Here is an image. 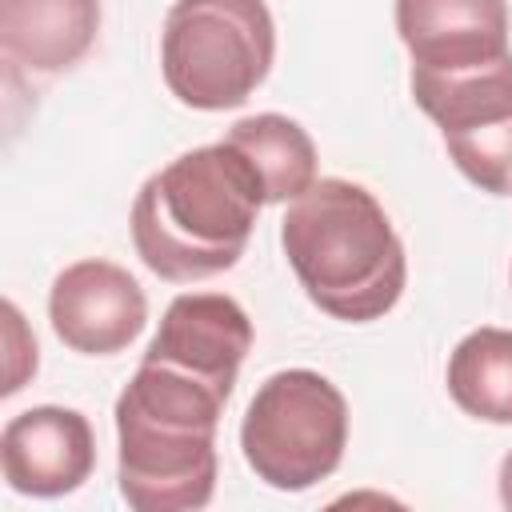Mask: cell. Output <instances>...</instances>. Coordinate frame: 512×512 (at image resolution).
Segmentation results:
<instances>
[{
  "mask_svg": "<svg viewBox=\"0 0 512 512\" xmlns=\"http://www.w3.org/2000/svg\"><path fill=\"white\" fill-rule=\"evenodd\" d=\"M264 188L252 164L228 144H200L152 172L132 200V248L148 272L196 284L240 264Z\"/></svg>",
  "mask_w": 512,
  "mask_h": 512,
  "instance_id": "1",
  "label": "cell"
},
{
  "mask_svg": "<svg viewBox=\"0 0 512 512\" xmlns=\"http://www.w3.org/2000/svg\"><path fill=\"white\" fill-rule=\"evenodd\" d=\"M228 392L140 360L116 396V484L136 512H196L216 492V428Z\"/></svg>",
  "mask_w": 512,
  "mask_h": 512,
  "instance_id": "2",
  "label": "cell"
},
{
  "mask_svg": "<svg viewBox=\"0 0 512 512\" xmlns=\"http://www.w3.org/2000/svg\"><path fill=\"white\" fill-rule=\"evenodd\" d=\"M280 248L304 296L332 320L368 324L404 296V240L384 204L356 180L324 176L296 196L280 220Z\"/></svg>",
  "mask_w": 512,
  "mask_h": 512,
  "instance_id": "3",
  "label": "cell"
},
{
  "mask_svg": "<svg viewBox=\"0 0 512 512\" xmlns=\"http://www.w3.org/2000/svg\"><path fill=\"white\" fill-rule=\"evenodd\" d=\"M276 20L264 0H176L160 28L168 92L196 112L240 108L272 72Z\"/></svg>",
  "mask_w": 512,
  "mask_h": 512,
  "instance_id": "4",
  "label": "cell"
},
{
  "mask_svg": "<svg viewBox=\"0 0 512 512\" xmlns=\"http://www.w3.org/2000/svg\"><path fill=\"white\" fill-rule=\"evenodd\" d=\"M240 448L256 480L276 492H308L328 480L348 448V400L312 372H272L244 408Z\"/></svg>",
  "mask_w": 512,
  "mask_h": 512,
  "instance_id": "5",
  "label": "cell"
},
{
  "mask_svg": "<svg viewBox=\"0 0 512 512\" xmlns=\"http://www.w3.org/2000/svg\"><path fill=\"white\" fill-rule=\"evenodd\" d=\"M416 108L440 128L468 184L512 196V52L464 72H408Z\"/></svg>",
  "mask_w": 512,
  "mask_h": 512,
  "instance_id": "6",
  "label": "cell"
},
{
  "mask_svg": "<svg viewBox=\"0 0 512 512\" xmlns=\"http://www.w3.org/2000/svg\"><path fill=\"white\" fill-rule=\"evenodd\" d=\"M48 320L64 348L80 356H116L148 324V296L136 276L112 260H76L48 288Z\"/></svg>",
  "mask_w": 512,
  "mask_h": 512,
  "instance_id": "7",
  "label": "cell"
},
{
  "mask_svg": "<svg viewBox=\"0 0 512 512\" xmlns=\"http://www.w3.org/2000/svg\"><path fill=\"white\" fill-rule=\"evenodd\" d=\"M96 468V436L84 412L36 404L8 416L0 432V472L12 492L56 500L76 492Z\"/></svg>",
  "mask_w": 512,
  "mask_h": 512,
  "instance_id": "8",
  "label": "cell"
},
{
  "mask_svg": "<svg viewBox=\"0 0 512 512\" xmlns=\"http://www.w3.org/2000/svg\"><path fill=\"white\" fill-rule=\"evenodd\" d=\"M252 352V320L224 292H184L164 308V320L144 360L192 372L232 396L244 356Z\"/></svg>",
  "mask_w": 512,
  "mask_h": 512,
  "instance_id": "9",
  "label": "cell"
},
{
  "mask_svg": "<svg viewBox=\"0 0 512 512\" xmlns=\"http://www.w3.org/2000/svg\"><path fill=\"white\" fill-rule=\"evenodd\" d=\"M396 36L416 72H464L508 56V0H396Z\"/></svg>",
  "mask_w": 512,
  "mask_h": 512,
  "instance_id": "10",
  "label": "cell"
},
{
  "mask_svg": "<svg viewBox=\"0 0 512 512\" xmlns=\"http://www.w3.org/2000/svg\"><path fill=\"white\" fill-rule=\"evenodd\" d=\"M100 32V0H0V48L32 76L76 68Z\"/></svg>",
  "mask_w": 512,
  "mask_h": 512,
  "instance_id": "11",
  "label": "cell"
},
{
  "mask_svg": "<svg viewBox=\"0 0 512 512\" xmlns=\"http://www.w3.org/2000/svg\"><path fill=\"white\" fill-rule=\"evenodd\" d=\"M224 140L252 164L264 188V204H292L304 196L316 176V144L312 136L284 112H256L236 120Z\"/></svg>",
  "mask_w": 512,
  "mask_h": 512,
  "instance_id": "12",
  "label": "cell"
},
{
  "mask_svg": "<svg viewBox=\"0 0 512 512\" xmlns=\"http://www.w3.org/2000/svg\"><path fill=\"white\" fill-rule=\"evenodd\" d=\"M452 404L484 424H512V328H472L448 356Z\"/></svg>",
  "mask_w": 512,
  "mask_h": 512,
  "instance_id": "13",
  "label": "cell"
},
{
  "mask_svg": "<svg viewBox=\"0 0 512 512\" xmlns=\"http://www.w3.org/2000/svg\"><path fill=\"white\" fill-rule=\"evenodd\" d=\"M4 340H8V376L4 396H16L28 376H36V336H28L24 316L12 300H4Z\"/></svg>",
  "mask_w": 512,
  "mask_h": 512,
  "instance_id": "14",
  "label": "cell"
},
{
  "mask_svg": "<svg viewBox=\"0 0 512 512\" xmlns=\"http://www.w3.org/2000/svg\"><path fill=\"white\" fill-rule=\"evenodd\" d=\"M500 504L512 508V452L500 460Z\"/></svg>",
  "mask_w": 512,
  "mask_h": 512,
  "instance_id": "15",
  "label": "cell"
},
{
  "mask_svg": "<svg viewBox=\"0 0 512 512\" xmlns=\"http://www.w3.org/2000/svg\"><path fill=\"white\" fill-rule=\"evenodd\" d=\"M508 276H512V272H508Z\"/></svg>",
  "mask_w": 512,
  "mask_h": 512,
  "instance_id": "16",
  "label": "cell"
}]
</instances>
